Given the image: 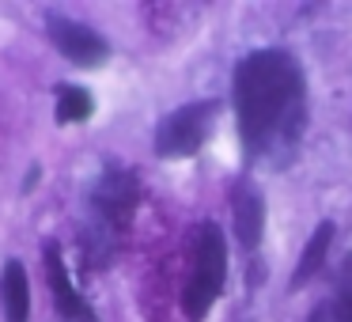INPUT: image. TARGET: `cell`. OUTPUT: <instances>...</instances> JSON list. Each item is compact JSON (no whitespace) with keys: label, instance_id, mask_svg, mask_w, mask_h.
Masks as SVG:
<instances>
[{"label":"cell","instance_id":"cell-5","mask_svg":"<svg viewBox=\"0 0 352 322\" xmlns=\"http://www.w3.org/2000/svg\"><path fill=\"white\" fill-rule=\"evenodd\" d=\"M50 42L61 50V57H69L76 69H99L110 57V42L99 31H91L87 23H76L69 16H50L46 19Z\"/></svg>","mask_w":352,"mask_h":322},{"label":"cell","instance_id":"cell-6","mask_svg":"<svg viewBox=\"0 0 352 322\" xmlns=\"http://www.w3.org/2000/svg\"><path fill=\"white\" fill-rule=\"evenodd\" d=\"M42 254H46V281H50V292H54L57 319L61 322H99V314L91 311V303H87L76 292V284H72L69 266H65V258H61V246H57L54 239H46V243H42Z\"/></svg>","mask_w":352,"mask_h":322},{"label":"cell","instance_id":"cell-4","mask_svg":"<svg viewBox=\"0 0 352 322\" xmlns=\"http://www.w3.org/2000/svg\"><path fill=\"white\" fill-rule=\"evenodd\" d=\"M216 114H220V103L212 99L178 107L155 129V155L160 160H186V155L201 152V144L208 140V133L216 125Z\"/></svg>","mask_w":352,"mask_h":322},{"label":"cell","instance_id":"cell-10","mask_svg":"<svg viewBox=\"0 0 352 322\" xmlns=\"http://www.w3.org/2000/svg\"><path fill=\"white\" fill-rule=\"evenodd\" d=\"M91 110H95V99H91V92H84V87H61V92H57V110H54L57 125L87 122Z\"/></svg>","mask_w":352,"mask_h":322},{"label":"cell","instance_id":"cell-8","mask_svg":"<svg viewBox=\"0 0 352 322\" xmlns=\"http://www.w3.org/2000/svg\"><path fill=\"white\" fill-rule=\"evenodd\" d=\"M0 303H4V319L8 322H27L31 314V281L19 258H12L0 277Z\"/></svg>","mask_w":352,"mask_h":322},{"label":"cell","instance_id":"cell-11","mask_svg":"<svg viewBox=\"0 0 352 322\" xmlns=\"http://www.w3.org/2000/svg\"><path fill=\"white\" fill-rule=\"evenodd\" d=\"M333 311H337V322H352V258H344V269L337 277Z\"/></svg>","mask_w":352,"mask_h":322},{"label":"cell","instance_id":"cell-1","mask_svg":"<svg viewBox=\"0 0 352 322\" xmlns=\"http://www.w3.org/2000/svg\"><path fill=\"white\" fill-rule=\"evenodd\" d=\"M235 118L246 155H265L299 140L307 122V84L288 50H258L239 61Z\"/></svg>","mask_w":352,"mask_h":322},{"label":"cell","instance_id":"cell-9","mask_svg":"<svg viewBox=\"0 0 352 322\" xmlns=\"http://www.w3.org/2000/svg\"><path fill=\"white\" fill-rule=\"evenodd\" d=\"M329 243H333V224H329V220H322L318 228H314V235L307 239L303 254H299V266H296V273H292V292H296V288H303V284H307V281H311V277L322 269V261H326Z\"/></svg>","mask_w":352,"mask_h":322},{"label":"cell","instance_id":"cell-12","mask_svg":"<svg viewBox=\"0 0 352 322\" xmlns=\"http://www.w3.org/2000/svg\"><path fill=\"white\" fill-rule=\"evenodd\" d=\"M307 322H337V311H333V299H329V303H318L311 311V319Z\"/></svg>","mask_w":352,"mask_h":322},{"label":"cell","instance_id":"cell-7","mask_svg":"<svg viewBox=\"0 0 352 322\" xmlns=\"http://www.w3.org/2000/svg\"><path fill=\"white\" fill-rule=\"evenodd\" d=\"M231 213H235V239L243 250H254L261 243V228H265V201L261 190L250 178H239L231 190Z\"/></svg>","mask_w":352,"mask_h":322},{"label":"cell","instance_id":"cell-2","mask_svg":"<svg viewBox=\"0 0 352 322\" xmlns=\"http://www.w3.org/2000/svg\"><path fill=\"white\" fill-rule=\"evenodd\" d=\"M137 201H140V186L137 175L125 167H107L102 178L95 182L91 190V216H95V231H87L84 246H87V258L95 266L114 254V243L125 235L133 213H137Z\"/></svg>","mask_w":352,"mask_h":322},{"label":"cell","instance_id":"cell-3","mask_svg":"<svg viewBox=\"0 0 352 322\" xmlns=\"http://www.w3.org/2000/svg\"><path fill=\"white\" fill-rule=\"evenodd\" d=\"M223 281H228V243L216 224L193 228V246H190V277L182 288V311L190 322H201L212 303L220 299Z\"/></svg>","mask_w":352,"mask_h":322}]
</instances>
